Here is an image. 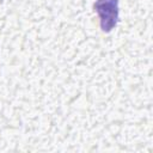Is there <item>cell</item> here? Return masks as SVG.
Listing matches in <instances>:
<instances>
[{
    "mask_svg": "<svg viewBox=\"0 0 153 153\" xmlns=\"http://www.w3.org/2000/svg\"><path fill=\"white\" fill-rule=\"evenodd\" d=\"M94 11L100 22V29L104 32H110L118 22V0H97Z\"/></svg>",
    "mask_w": 153,
    "mask_h": 153,
    "instance_id": "obj_1",
    "label": "cell"
}]
</instances>
